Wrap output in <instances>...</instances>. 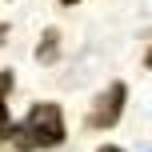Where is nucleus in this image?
<instances>
[{"label": "nucleus", "mask_w": 152, "mask_h": 152, "mask_svg": "<svg viewBox=\"0 0 152 152\" xmlns=\"http://www.w3.org/2000/svg\"><path fill=\"white\" fill-rule=\"evenodd\" d=\"M8 136H12V144L20 152L60 144L64 140V112H60V104H32L28 120H24L20 128H12Z\"/></svg>", "instance_id": "nucleus-1"}, {"label": "nucleus", "mask_w": 152, "mask_h": 152, "mask_svg": "<svg viewBox=\"0 0 152 152\" xmlns=\"http://www.w3.org/2000/svg\"><path fill=\"white\" fill-rule=\"evenodd\" d=\"M124 96H128V88L124 84H108V92L96 100V108H92V128H112L116 120H120V108H124Z\"/></svg>", "instance_id": "nucleus-2"}, {"label": "nucleus", "mask_w": 152, "mask_h": 152, "mask_svg": "<svg viewBox=\"0 0 152 152\" xmlns=\"http://www.w3.org/2000/svg\"><path fill=\"white\" fill-rule=\"evenodd\" d=\"M8 132H12V124H8V104L0 100V140H8Z\"/></svg>", "instance_id": "nucleus-3"}, {"label": "nucleus", "mask_w": 152, "mask_h": 152, "mask_svg": "<svg viewBox=\"0 0 152 152\" xmlns=\"http://www.w3.org/2000/svg\"><path fill=\"white\" fill-rule=\"evenodd\" d=\"M100 152H120V148H100Z\"/></svg>", "instance_id": "nucleus-4"}, {"label": "nucleus", "mask_w": 152, "mask_h": 152, "mask_svg": "<svg viewBox=\"0 0 152 152\" xmlns=\"http://www.w3.org/2000/svg\"><path fill=\"white\" fill-rule=\"evenodd\" d=\"M148 68H152V52H148Z\"/></svg>", "instance_id": "nucleus-5"}, {"label": "nucleus", "mask_w": 152, "mask_h": 152, "mask_svg": "<svg viewBox=\"0 0 152 152\" xmlns=\"http://www.w3.org/2000/svg\"><path fill=\"white\" fill-rule=\"evenodd\" d=\"M64 4H76V0H64Z\"/></svg>", "instance_id": "nucleus-6"}]
</instances>
